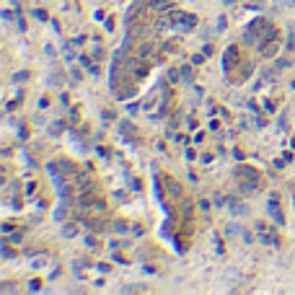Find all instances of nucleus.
Here are the masks:
<instances>
[{"label": "nucleus", "instance_id": "nucleus-13", "mask_svg": "<svg viewBox=\"0 0 295 295\" xmlns=\"http://www.w3.org/2000/svg\"><path fill=\"white\" fill-rule=\"evenodd\" d=\"M244 241H246V244H251V241H254V236H251L248 231H244Z\"/></svg>", "mask_w": 295, "mask_h": 295}, {"label": "nucleus", "instance_id": "nucleus-7", "mask_svg": "<svg viewBox=\"0 0 295 295\" xmlns=\"http://www.w3.org/2000/svg\"><path fill=\"white\" fill-rule=\"evenodd\" d=\"M60 132H62V124H52L49 127V135H60Z\"/></svg>", "mask_w": 295, "mask_h": 295}, {"label": "nucleus", "instance_id": "nucleus-10", "mask_svg": "<svg viewBox=\"0 0 295 295\" xmlns=\"http://www.w3.org/2000/svg\"><path fill=\"white\" fill-rule=\"evenodd\" d=\"M34 16L39 18V21H44V18H47V13H44V11H34Z\"/></svg>", "mask_w": 295, "mask_h": 295}, {"label": "nucleus", "instance_id": "nucleus-14", "mask_svg": "<svg viewBox=\"0 0 295 295\" xmlns=\"http://www.w3.org/2000/svg\"><path fill=\"white\" fill-rule=\"evenodd\" d=\"M225 3H236V0H225Z\"/></svg>", "mask_w": 295, "mask_h": 295}, {"label": "nucleus", "instance_id": "nucleus-2", "mask_svg": "<svg viewBox=\"0 0 295 295\" xmlns=\"http://www.w3.org/2000/svg\"><path fill=\"white\" fill-rule=\"evenodd\" d=\"M236 60H238V49L228 47V49H225V57H223V67H225V70H231V67L236 65Z\"/></svg>", "mask_w": 295, "mask_h": 295}, {"label": "nucleus", "instance_id": "nucleus-4", "mask_svg": "<svg viewBox=\"0 0 295 295\" xmlns=\"http://www.w3.org/2000/svg\"><path fill=\"white\" fill-rule=\"evenodd\" d=\"M62 236H65V238H73V236H75V225H65V228H62Z\"/></svg>", "mask_w": 295, "mask_h": 295}, {"label": "nucleus", "instance_id": "nucleus-1", "mask_svg": "<svg viewBox=\"0 0 295 295\" xmlns=\"http://www.w3.org/2000/svg\"><path fill=\"white\" fill-rule=\"evenodd\" d=\"M267 210H269L272 220H275L277 225H282V223H285V217H282V210H279V205H277V194H272V197H269V202H267Z\"/></svg>", "mask_w": 295, "mask_h": 295}, {"label": "nucleus", "instance_id": "nucleus-11", "mask_svg": "<svg viewBox=\"0 0 295 295\" xmlns=\"http://www.w3.org/2000/svg\"><path fill=\"white\" fill-rule=\"evenodd\" d=\"M26 75H29V73H18V75H13V80H16V83H18V80H26Z\"/></svg>", "mask_w": 295, "mask_h": 295}, {"label": "nucleus", "instance_id": "nucleus-8", "mask_svg": "<svg viewBox=\"0 0 295 295\" xmlns=\"http://www.w3.org/2000/svg\"><path fill=\"white\" fill-rule=\"evenodd\" d=\"M39 285H42V279H31V282H29V287H31V290H39Z\"/></svg>", "mask_w": 295, "mask_h": 295}, {"label": "nucleus", "instance_id": "nucleus-5", "mask_svg": "<svg viewBox=\"0 0 295 295\" xmlns=\"http://www.w3.org/2000/svg\"><path fill=\"white\" fill-rule=\"evenodd\" d=\"M181 78H184L186 83H189V80H192V67H186V65H184V67H181Z\"/></svg>", "mask_w": 295, "mask_h": 295}, {"label": "nucleus", "instance_id": "nucleus-3", "mask_svg": "<svg viewBox=\"0 0 295 295\" xmlns=\"http://www.w3.org/2000/svg\"><path fill=\"white\" fill-rule=\"evenodd\" d=\"M150 8H153V11H169L171 3H169V0H150Z\"/></svg>", "mask_w": 295, "mask_h": 295}, {"label": "nucleus", "instance_id": "nucleus-9", "mask_svg": "<svg viewBox=\"0 0 295 295\" xmlns=\"http://www.w3.org/2000/svg\"><path fill=\"white\" fill-rule=\"evenodd\" d=\"M225 233H228V236H236L238 228H236V225H228V228H225Z\"/></svg>", "mask_w": 295, "mask_h": 295}, {"label": "nucleus", "instance_id": "nucleus-12", "mask_svg": "<svg viewBox=\"0 0 295 295\" xmlns=\"http://www.w3.org/2000/svg\"><path fill=\"white\" fill-rule=\"evenodd\" d=\"M44 52H47V57H55V47H49V44L44 47Z\"/></svg>", "mask_w": 295, "mask_h": 295}, {"label": "nucleus", "instance_id": "nucleus-6", "mask_svg": "<svg viewBox=\"0 0 295 295\" xmlns=\"http://www.w3.org/2000/svg\"><path fill=\"white\" fill-rule=\"evenodd\" d=\"M231 210H233V213H236V215H244V213H246L244 207H238V205H236V202H231Z\"/></svg>", "mask_w": 295, "mask_h": 295}]
</instances>
